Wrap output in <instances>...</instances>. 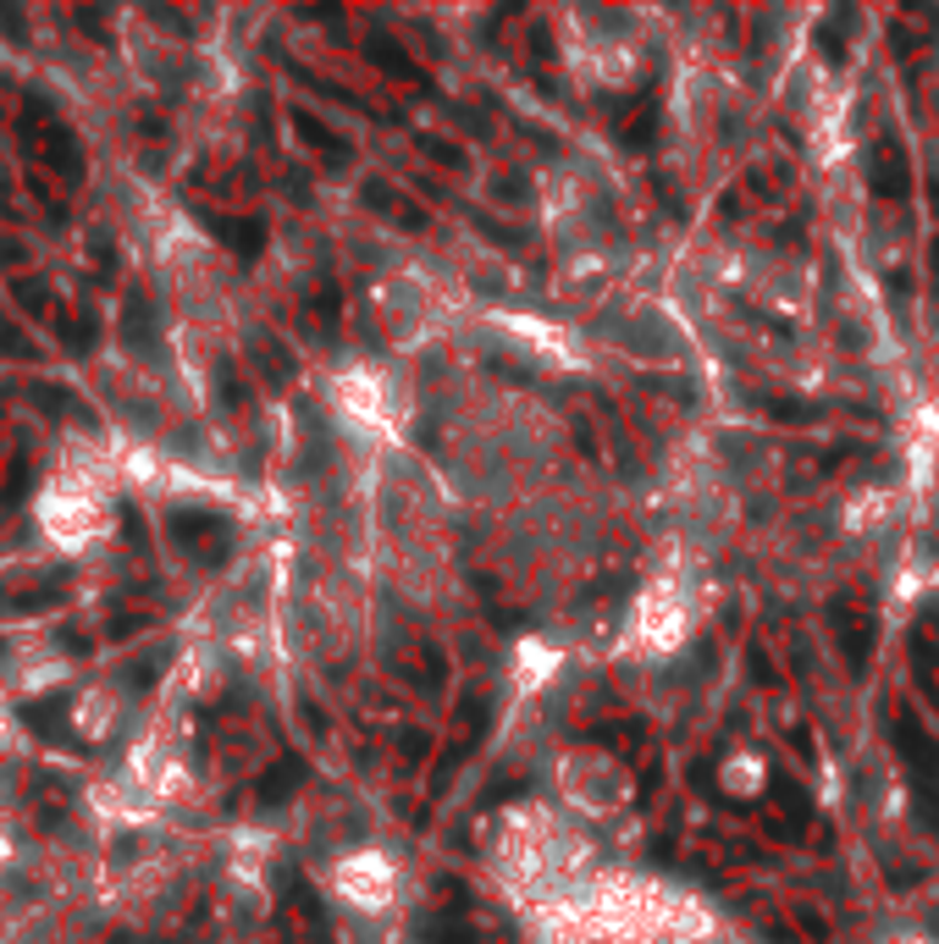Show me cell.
<instances>
[{
    "label": "cell",
    "mask_w": 939,
    "mask_h": 944,
    "mask_svg": "<svg viewBox=\"0 0 939 944\" xmlns=\"http://www.w3.org/2000/svg\"><path fill=\"white\" fill-rule=\"evenodd\" d=\"M50 497H61V514H45L50 536H56L61 547H83V541L95 536L100 514H106L100 497H95V486H89V480H56Z\"/></svg>",
    "instance_id": "obj_1"
}]
</instances>
